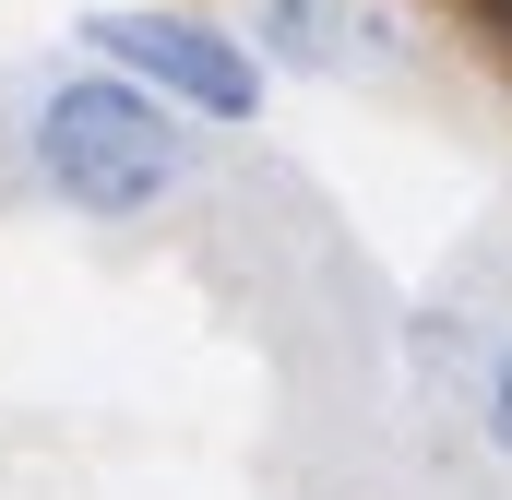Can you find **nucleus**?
I'll return each mask as SVG.
<instances>
[{
  "mask_svg": "<svg viewBox=\"0 0 512 500\" xmlns=\"http://www.w3.org/2000/svg\"><path fill=\"white\" fill-rule=\"evenodd\" d=\"M489 36H501V60H512V0H489Z\"/></svg>",
  "mask_w": 512,
  "mask_h": 500,
  "instance_id": "obj_5",
  "label": "nucleus"
},
{
  "mask_svg": "<svg viewBox=\"0 0 512 500\" xmlns=\"http://www.w3.org/2000/svg\"><path fill=\"white\" fill-rule=\"evenodd\" d=\"M179 167H191V143H179V108L167 96H143L131 72H72V84H48V108H36V179L72 203V215H143V203H167L179 191Z\"/></svg>",
  "mask_w": 512,
  "mask_h": 500,
  "instance_id": "obj_1",
  "label": "nucleus"
},
{
  "mask_svg": "<svg viewBox=\"0 0 512 500\" xmlns=\"http://www.w3.org/2000/svg\"><path fill=\"white\" fill-rule=\"evenodd\" d=\"M262 60H298V72L382 60V12H358V0H274L262 12Z\"/></svg>",
  "mask_w": 512,
  "mask_h": 500,
  "instance_id": "obj_3",
  "label": "nucleus"
},
{
  "mask_svg": "<svg viewBox=\"0 0 512 500\" xmlns=\"http://www.w3.org/2000/svg\"><path fill=\"white\" fill-rule=\"evenodd\" d=\"M96 48L167 108H203V120H251L262 108V60L203 12H96Z\"/></svg>",
  "mask_w": 512,
  "mask_h": 500,
  "instance_id": "obj_2",
  "label": "nucleus"
},
{
  "mask_svg": "<svg viewBox=\"0 0 512 500\" xmlns=\"http://www.w3.org/2000/svg\"><path fill=\"white\" fill-rule=\"evenodd\" d=\"M489 429H501V453H512V358L489 370Z\"/></svg>",
  "mask_w": 512,
  "mask_h": 500,
  "instance_id": "obj_4",
  "label": "nucleus"
}]
</instances>
